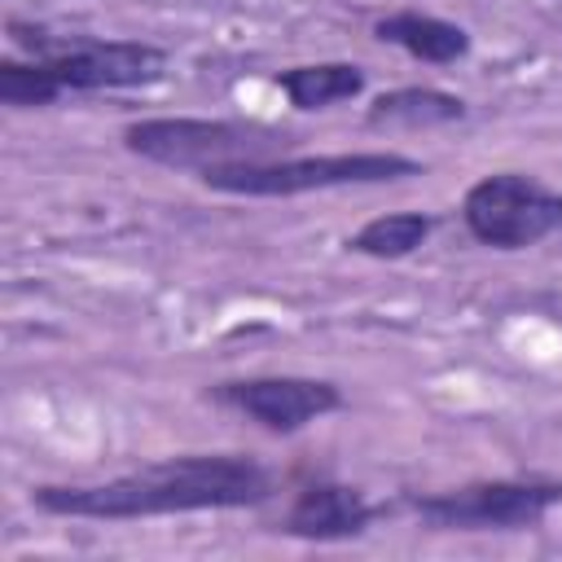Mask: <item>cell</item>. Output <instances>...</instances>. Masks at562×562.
I'll use <instances>...</instances> for the list:
<instances>
[{
  "label": "cell",
  "instance_id": "1",
  "mask_svg": "<svg viewBox=\"0 0 562 562\" xmlns=\"http://www.w3.org/2000/svg\"><path fill=\"white\" fill-rule=\"evenodd\" d=\"M272 474L237 452H193L140 465L105 483H48L31 501L57 518H154V514H193V509H246L268 501Z\"/></svg>",
  "mask_w": 562,
  "mask_h": 562
},
{
  "label": "cell",
  "instance_id": "2",
  "mask_svg": "<svg viewBox=\"0 0 562 562\" xmlns=\"http://www.w3.org/2000/svg\"><path fill=\"white\" fill-rule=\"evenodd\" d=\"M422 162L408 154H307V158H246L202 171L206 189L241 193V198H294L312 189H342V184H382L417 176Z\"/></svg>",
  "mask_w": 562,
  "mask_h": 562
},
{
  "label": "cell",
  "instance_id": "3",
  "mask_svg": "<svg viewBox=\"0 0 562 562\" xmlns=\"http://www.w3.org/2000/svg\"><path fill=\"white\" fill-rule=\"evenodd\" d=\"M123 145L176 171H211L224 162L268 158L281 140L268 127L228 123V119H140V123H127Z\"/></svg>",
  "mask_w": 562,
  "mask_h": 562
},
{
  "label": "cell",
  "instance_id": "4",
  "mask_svg": "<svg viewBox=\"0 0 562 562\" xmlns=\"http://www.w3.org/2000/svg\"><path fill=\"white\" fill-rule=\"evenodd\" d=\"M465 228L496 250H527L562 233V193L522 171H492L461 198Z\"/></svg>",
  "mask_w": 562,
  "mask_h": 562
},
{
  "label": "cell",
  "instance_id": "5",
  "mask_svg": "<svg viewBox=\"0 0 562 562\" xmlns=\"http://www.w3.org/2000/svg\"><path fill=\"white\" fill-rule=\"evenodd\" d=\"M413 514L439 531H522L562 505L558 479H487L435 496H413Z\"/></svg>",
  "mask_w": 562,
  "mask_h": 562
},
{
  "label": "cell",
  "instance_id": "6",
  "mask_svg": "<svg viewBox=\"0 0 562 562\" xmlns=\"http://www.w3.org/2000/svg\"><path fill=\"white\" fill-rule=\"evenodd\" d=\"M18 31V26H13ZM18 40L31 48L35 61L53 70V79L66 92H97V88H145L167 75V53L145 40H92V35H70L53 40L44 31H31Z\"/></svg>",
  "mask_w": 562,
  "mask_h": 562
},
{
  "label": "cell",
  "instance_id": "7",
  "mask_svg": "<svg viewBox=\"0 0 562 562\" xmlns=\"http://www.w3.org/2000/svg\"><path fill=\"white\" fill-rule=\"evenodd\" d=\"M215 400L233 404L237 413H246L250 422H259L272 435H294L329 413L342 408V391L325 378H241V382H224L215 391Z\"/></svg>",
  "mask_w": 562,
  "mask_h": 562
},
{
  "label": "cell",
  "instance_id": "8",
  "mask_svg": "<svg viewBox=\"0 0 562 562\" xmlns=\"http://www.w3.org/2000/svg\"><path fill=\"white\" fill-rule=\"evenodd\" d=\"M373 522V505L364 492L347 483H312L294 496L281 531L299 540H351Z\"/></svg>",
  "mask_w": 562,
  "mask_h": 562
},
{
  "label": "cell",
  "instance_id": "9",
  "mask_svg": "<svg viewBox=\"0 0 562 562\" xmlns=\"http://www.w3.org/2000/svg\"><path fill=\"white\" fill-rule=\"evenodd\" d=\"M373 35L382 44L404 48L408 57H417L426 66H452V61H461L470 53V35L457 22L435 18V13H417V9H400V13L378 18Z\"/></svg>",
  "mask_w": 562,
  "mask_h": 562
},
{
  "label": "cell",
  "instance_id": "10",
  "mask_svg": "<svg viewBox=\"0 0 562 562\" xmlns=\"http://www.w3.org/2000/svg\"><path fill=\"white\" fill-rule=\"evenodd\" d=\"M364 66L356 61H307L277 75V88L294 110H329L338 101H351L364 92Z\"/></svg>",
  "mask_w": 562,
  "mask_h": 562
},
{
  "label": "cell",
  "instance_id": "11",
  "mask_svg": "<svg viewBox=\"0 0 562 562\" xmlns=\"http://www.w3.org/2000/svg\"><path fill=\"white\" fill-rule=\"evenodd\" d=\"M461 114L465 101L439 88H395L369 105L373 127H439V123H457Z\"/></svg>",
  "mask_w": 562,
  "mask_h": 562
},
{
  "label": "cell",
  "instance_id": "12",
  "mask_svg": "<svg viewBox=\"0 0 562 562\" xmlns=\"http://www.w3.org/2000/svg\"><path fill=\"white\" fill-rule=\"evenodd\" d=\"M430 233H435V220L426 211H386V215H373L369 224H360L347 237V250L369 255V259H404L417 246H426Z\"/></svg>",
  "mask_w": 562,
  "mask_h": 562
},
{
  "label": "cell",
  "instance_id": "13",
  "mask_svg": "<svg viewBox=\"0 0 562 562\" xmlns=\"http://www.w3.org/2000/svg\"><path fill=\"white\" fill-rule=\"evenodd\" d=\"M66 88L53 79V70L44 66V61H0V101L4 105H48V101H57Z\"/></svg>",
  "mask_w": 562,
  "mask_h": 562
}]
</instances>
